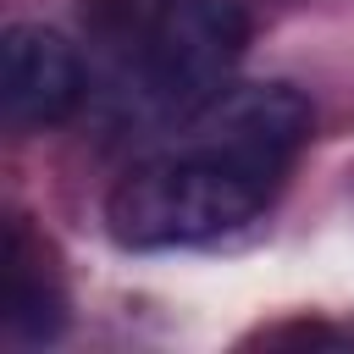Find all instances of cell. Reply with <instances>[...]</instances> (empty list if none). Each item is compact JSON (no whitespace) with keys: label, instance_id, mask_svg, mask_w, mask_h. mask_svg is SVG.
I'll list each match as a JSON object with an SVG mask.
<instances>
[{"label":"cell","instance_id":"cell-2","mask_svg":"<svg viewBox=\"0 0 354 354\" xmlns=\"http://www.w3.org/2000/svg\"><path fill=\"white\" fill-rule=\"evenodd\" d=\"M249 44L238 0H155L133 33L122 105L133 122H183L216 100Z\"/></svg>","mask_w":354,"mask_h":354},{"label":"cell","instance_id":"cell-1","mask_svg":"<svg viewBox=\"0 0 354 354\" xmlns=\"http://www.w3.org/2000/svg\"><path fill=\"white\" fill-rule=\"evenodd\" d=\"M310 133L315 111L299 88H221L111 188L105 227L122 249H188L227 238L277 199Z\"/></svg>","mask_w":354,"mask_h":354},{"label":"cell","instance_id":"cell-3","mask_svg":"<svg viewBox=\"0 0 354 354\" xmlns=\"http://www.w3.org/2000/svg\"><path fill=\"white\" fill-rule=\"evenodd\" d=\"M83 61L77 50L39 22H22L6 33L0 50V105H6V127L11 133H39V127H61L77 105H83Z\"/></svg>","mask_w":354,"mask_h":354},{"label":"cell","instance_id":"cell-4","mask_svg":"<svg viewBox=\"0 0 354 354\" xmlns=\"http://www.w3.org/2000/svg\"><path fill=\"white\" fill-rule=\"evenodd\" d=\"M61 326H66V299H61L55 277L28 254L22 221H11V232H6V332L17 343H50Z\"/></svg>","mask_w":354,"mask_h":354}]
</instances>
